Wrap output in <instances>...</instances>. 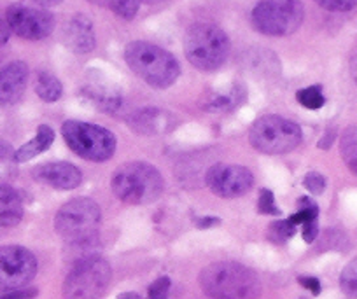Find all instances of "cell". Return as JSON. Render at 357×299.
Masks as SVG:
<instances>
[{
	"mask_svg": "<svg viewBox=\"0 0 357 299\" xmlns=\"http://www.w3.org/2000/svg\"><path fill=\"white\" fill-rule=\"evenodd\" d=\"M200 285L212 299H256L261 292L256 273L233 261L208 264L200 273Z\"/></svg>",
	"mask_w": 357,
	"mask_h": 299,
	"instance_id": "6da1fadb",
	"label": "cell"
},
{
	"mask_svg": "<svg viewBox=\"0 0 357 299\" xmlns=\"http://www.w3.org/2000/svg\"><path fill=\"white\" fill-rule=\"evenodd\" d=\"M125 61L137 77L153 88H170L181 75V65L170 51L146 43L133 40L125 47Z\"/></svg>",
	"mask_w": 357,
	"mask_h": 299,
	"instance_id": "7a4b0ae2",
	"label": "cell"
},
{
	"mask_svg": "<svg viewBox=\"0 0 357 299\" xmlns=\"http://www.w3.org/2000/svg\"><path fill=\"white\" fill-rule=\"evenodd\" d=\"M111 185L116 198L128 205L153 204L165 189L163 177L158 168L142 161L121 164L112 175Z\"/></svg>",
	"mask_w": 357,
	"mask_h": 299,
	"instance_id": "3957f363",
	"label": "cell"
},
{
	"mask_svg": "<svg viewBox=\"0 0 357 299\" xmlns=\"http://www.w3.org/2000/svg\"><path fill=\"white\" fill-rule=\"evenodd\" d=\"M184 54L198 70H218L228 60L229 39L218 25L197 23L188 29L184 37Z\"/></svg>",
	"mask_w": 357,
	"mask_h": 299,
	"instance_id": "277c9868",
	"label": "cell"
},
{
	"mask_svg": "<svg viewBox=\"0 0 357 299\" xmlns=\"http://www.w3.org/2000/svg\"><path fill=\"white\" fill-rule=\"evenodd\" d=\"M305 20L301 0H259L250 13L254 30L268 37H286L296 32Z\"/></svg>",
	"mask_w": 357,
	"mask_h": 299,
	"instance_id": "5b68a950",
	"label": "cell"
},
{
	"mask_svg": "<svg viewBox=\"0 0 357 299\" xmlns=\"http://www.w3.org/2000/svg\"><path fill=\"white\" fill-rule=\"evenodd\" d=\"M61 135L72 153L88 161H107L116 153V137L107 128L84 121H65Z\"/></svg>",
	"mask_w": 357,
	"mask_h": 299,
	"instance_id": "8992f818",
	"label": "cell"
},
{
	"mask_svg": "<svg viewBox=\"0 0 357 299\" xmlns=\"http://www.w3.org/2000/svg\"><path fill=\"white\" fill-rule=\"evenodd\" d=\"M111 266L100 256L72 264L63 282L65 299H100L111 284Z\"/></svg>",
	"mask_w": 357,
	"mask_h": 299,
	"instance_id": "52a82bcc",
	"label": "cell"
},
{
	"mask_svg": "<svg viewBox=\"0 0 357 299\" xmlns=\"http://www.w3.org/2000/svg\"><path fill=\"white\" fill-rule=\"evenodd\" d=\"M100 207L89 198H75L58 210L54 217L56 233L67 243L98 236L100 226Z\"/></svg>",
	"mask_w": 357,
	"mask_h": 299,
	"instance_id": "ba28073f",
	"label": "cell"
},
{
	"mask_svg": "<svg viewBox=\"0 0 357 299\" xmlns=\"http://www.w3.org/2000/svg\"><path fill=\"white\" fill-rule=\"evenodd\" d=\"M249 140L263 154H286L300 146L301 128L280 116H263L250 126Z\"/></svg>",
	"mask_w": 357,
	"mask_h": 299,
	"instance_id": "9c48e42d",
	"label": "cell"
},
{
	"mask_svg": "<svg viewBox=\"0 0 357 299\" xmlns=\"http://www.w3.org/2000/svg\"><path fill=\"white\" fill-rule=\"evenodd\" d=\"M37 273V259L20 245H0V294L23 289Z\"/></svg>",
	"mask_w": 357,
	"mask_h": 299,
	"instance_id": "30bf717a",
	"label": "cell"
},
{
	"mask_svg": "<svg viewBox=\"0 0 357 299\" xmlns=\"http://www.w3.org/2000/svg\"><path fill=\"white\" fill-rule=\"evenodd\" d=\"M9 30L25 40H43L54 29V16L43 8L11 4L6 11Z\"/></svg>",
	"mask_w": 357,
	"mask_h": 299,
	"instance_id": "8fae6325",
	"label": "cell"
},
{
	"mask_svg": "<svg viewBox=\"0 0 357 299\" xmlns=\"http://www.w3.org/2000/svg\"><path fill=\"white\" fill-rule=\"evenodd\" d=\"M208 189L221 198H236L249 192L254 185V175L242 164H212L205 175Z\"/></svg>",
	"mask_w": 357,
	"mask_h": 299,
	"instance_id": "7c38bea8",
	"label": "cell"
},
{
	"mask_svg": "<svg viewBox=\"0 0 357 299\" xmlns=\"http://www.w3.org/2000/svg\"><path fill=\"white\" fill-rule=\"evenodd\" d=\"M33 178L50 187L60 189V191H70L81 185L82 174L75 164L65 163V161H54V163H44L36 167L32 171Z\"/></svg>",
	"mask_w": 357,
	"mask_h": 299,
	"instance_id": "4fadbf2b",
	"label": "cell"
},
{
	"mask_svg": "<svg viewBox=\"0 0 357 299\" xmlns=\"http://www.w3.org/2000/svg\"><path fill=\"white\" fill-rule=\"evenodd\" d=\"M29 82V65L11 61L0 68V105H13L23 96Z\"/></svg>",
	"mask_w": 357,
	"mask_h": 299,
	"instance_id": "5bb4252c",
	"label": "cell"
},
{
	"mask_svg": "<svg viewBox=\"0 0 357 299\" xmlns=\"http://www.w3.org/2000/svg\"><path fill=\"white\" fill-rule=\"evenodd\" d=\"M63 40L68 49L77 54H88L97 46L93 22L86 15L72 16L70 22L65 25Z\"/></svg>",
	"mask_w": 357,
	"mask_h": 299,
	"instance_id": "9a60e30c",
	"label": "cell"
},
{
	"mask_svg": "<svg viewBox=\"0 0 357 299\" xmlns=\"http://www.w3.org/2000/svg\"><path fill=\"white\" fill-rule=\"evenodd\" d=\"M128 125L140 135H161L175 128V118L168 111L147 107L133 112L128 118Z\"/></svg>",
	"mask_w": 357,
	"mask_h": 299,
	"instance_id": "2e32d148",
	"label": "cell"
},
{
	"mask_svg": "<svg viewBox=\"0 0 357 299\" xmlns=\"http://www.w3.org/2000/svg\"><path fill=\"white\" fill-rule=\"evenodd\" d=\"M23 219L22 194L11 185H0V228H11Z\"/></svg>",
	"mask_w": 357,
	"mask_h": 299,
	"instance_id": "e0dca14e",
	"label": "cell"
},
{
	"mask_svg": "<svg viewBox=\"0 0 357 299\" xmlns=\"http://www.w3.org/2000/svg\"><path fill=\"white\" fill-rule=\"evenodd\" d=\"M53 140H54L53 130H51L47 125H40L39 128H37L36 137L16 151V161H18V163H25V161L33 160V158L39 156L40 153L50 149Z\"/></svg>",
	"mask_w": 357,
	"mask_h": 299,
	"instance_id": "ac0fdd59",
	"label": "cell"
},
{
	"mask_svg": "<svg viewBox=\"0 0 357 299\" xmlns=\"http://www.w3.org/2000/svg\"><path fill=\"white\" fill-rule=\"evenodd\" d=\"M82 93H84V95L88 96V100H91V102H93V104L97 105L100 111L111 112V114L118 112L119 107H121V104H123L121 95L111 88H102V86H88V88L82 89Z\"/></svg>",
	"mask_w": 357,
	"mask_h": 299,
	"instance_id": "d6986e66",
	"label": "cell"
},
{
	"mask_svg": "<svg viewBox=\"0 0 357 299\" xmlns=\"http://www.w3.org/2000/svg\"><path fill=\"white\" fill-rule=\"evenodd\" d=\"M36 93L43 102L53 104L56 100H60L61 93H63V86H61L60 79L53 75L51 72L40 70L36 75Z\"/></svg>",
	"mask_w": 357,
	"mask_h": 299,
	"instance_id": "ffe728a7",
	"label": "cell"
},
{
	"mask_svg": "<svg viewBox=\"0 0 357 299\" xmlns=\"http://www.w3.org/2000/svg\"><path fill=\"white\" fill-rule=\"evenodd\" d=\"M18 174V161L16 151L11 144L0 140V185H9Z\"/></svg>",
	"mask_w": 357,
	"mask_h": 299,
	"instance_id": "44dd1931",
	"label": "cell"
},
{
	"mask_svg": "<svg viewBox=\"0 0 357 299\" xmlns=\"http://www.w3.org/2000/svg\"><path fill=\"white\" fill-rule=\"evenodd\" d=\"M340 153L347 168L357 177V125L349 126L340 139Z\"/></svg>",
	"mask_w": 357,
	"mask_h": 299,
	"instance_id": "7402d4cb",
	"label": "cell"
},
{
	"mask_svg": "<svg viewBox=\"0 0 357 299\" xmlns=\"http://www.w3.org/2000/svg\"><path fill=\"white\" fill-rule=\"evenodd\" d=\"M296 100L298 104L305 109H310V111H319V109L324 107L326 96L322 93L321 84L308 86V88H301L296 91Z\"/></svg>",
	"mask_w": 357,
	"mask_h": 299,
	"instance_id": "603a6c76",
	"label": "cell"
},
{
	"mask_svg": "<svg viewBox=\"0 0 357 299\" xmlns=\"http://www.w3.org/2000/svg\"><path fill=\"white\" fill-rule=\"evenodd\" d=\"M340 287L350 299H357V257H354L340 275Z\"/></svg>",
	"mask_w": 357,
	"mask_h": 299,
	"instance_id": "cb8c5ba5",
	"label": "cell"
},
{
	"mask_svg": "<svg viewBox=\"0 0 357 299\" xmlns=\"http://www.w3.org/2000/svg\"><path fill=\"white\" fill-rule=\"evenodd\" d=\"M298 205H300V210L289 217V221L293 222L294 226L307 224V222L317 221L319 207L314 204V201H312L310 198H307V196H305V198H301L300 201H298Z\"/></svg>",
	"mask_w": 357,
	"mask_h": 299,
	"instance_id": "d4e9b609",
	"label": "cell"
},
{
	"mask_svg": "<svg viewBox=\"0 0 357 299\" xmlns=\"http://www.w3.org/2000/svg\"><path fill=\"white\" fill-rule=\"evenodd\" d=\"M107 8H111L119 18L133 20L140 9V0H107Z\"/></svg>",
	"mask_w": 357,
	"mask_h": 299,
	"instance_id": "484cf974",
	"label": "cell"
},
{
	"mask_svg": "<svg viewBox=\"0 0 357 299\" xmlns=\"http://www.w3.org/2000/svg\"><path fill=\"white\" fill-rule=\"evenodd\" d=\"M294 233H296V226L286 219V221H277L270 226V231H268V236L270 240L275 243H284L286 240L293 238Z\"/></svg>",
	"mask_w": 357,
	"mask_h": 299,
	"instance_id": "4316f807",
	"label": "cell"
},
{
	"mask_svg": "<svg viewBox=\"0 0 357 299\" xmlns=\"http://www.w3.org/2000/svg\"><path fill=\"white\" fill-rule=\"evenodd\" d=\"M257 210L266 215H280V208L275 204V196L270 189H261L259 201H257Z\"/></svg>",
	"mask_w": 357,
	"mask_h": 299,
	"instance_id": "83f0119b",
	"label": "cell"
},
{
	"mask_svg": "<svg viewBox=\"0 0 357 299\" xmlns=\"http://www.w3.org/2000/svg\"><path fill=\"white\" fill-rule=\"evenodd\" d=\"M314 2L331 13H347L357 8V0H314Z\"/></svg>",
	"mask_w": 357,
	"mask_h": 299,
	"instance_id": "f1b7e54d",
	"label": "cell"
},
{
	"mask_svg": "<svg viewBox=\"0 0 357 299\" xmlns=\"http://www.w3.org/2000/svg\"><path fill=\"white\" fill-rule=\"evenodd\" d=\"M303 185L308 189V192H312V194H315V196L322 194L326 189L324 175L317 174V171H310V174L305 175Z\"/></svg>",
	"mask_w": 357,
	"mask_h": 299,
	"instance_id": "f546056e",
	"label": "cell"
},
{
	"mask_svg": "<svg viewBox=\"0 0 357 299\" xmlns=\"http://www.w3.org/2000/svg\"><path fill=\"white\" fill-rule=\"evenodd\" d=\"M236 102H238V100H236V91H233L231 95L215 96V98H212L207 104V109L208 111L221 112V111H226V109L236 107Z\"/></svg>",
	"mask_w": 357,
	"mask_h": 299,
	"instance_id": "4dcf8cb0",
	"label": "cell"
},
{
	"mask_svg": "<svg viewBox=\"0 0 357 299\" xmlns=\"http://www.w3.org/2000/svg\"><path fill=\"white\" fill-rule=\"evenodd\" d=\"M168 292H170V278L160 277L149 285L147 294H149V299H167Z\"/></svg>",
	"mask_w": 357,
	"mask_h": 299,
	"instance_id": "1f68e13d",
	"label": "cell"
},
{
	"mask_svg": "<svg viewBox=\"0 0 357 299\" xmlns=\"http://www.w3.org/2000/svg\"><path fill=\"white\" fill-rule=\"evenodd\" d=\"M37 294H39L37 289H16L0 294V299H33L37 298Z\"/></svg>",
	"mask_w": 357,
	"mask_h": 299,
	"instance_id": "d6a6232c",
	"label": "cell"
},
{
	"mask_svg": "<svg viewBox=\"0 0 357 299\" xmlns=\"http://www.w3.org/2000/svg\"><path fill=\"white\" fill-rule=\"evenodd\" d=\"M298 282H300V285H303L305 289H308V291L312 292L314 296H319L321 294V282H319V278L315 277H298Z\"/></svg>",
	"mask_w": 357,
	"mask_h": 299,
	"instance_id": "836d02e7",
	"label": "cell"
},
{
	"mask_svg": "<svg viewBox=\"0 0 357 299\" xmlns=\"http://www.w3.org/2000/svg\"><path fill=\"white\" fill-rule=\"evenodd\" d=\"M319 235V224L317 221H312V222H307V224H303V240L307 243H312L315 238H317Z\"/></svg>",
	"mask_w": 357,
	"mask_h": 299,
	"instance_id": "e575fe53",
	"label": "cell"
},
{
	"mask_svg": "<svg viewBox=\"0 0 357 299\" xmlns=\"http://www.w3.org/2000/svg\"><path fill=\"white\" fill-rule=\"evenodd\" d=\"M195 224H197V228H200V229L212 228V226L219 224V219L218 217H200V219H195Z\"/></svg>",
	"mask_w": 357,
	"mask_h": 299,
	"instance_id": "d590c367",
	"label": "cell"
},
{
	"mask_svg": "<svg viewBox=\"0 0 357 299\" xmlns=\"http://www.w3.org/2000/svg\"><path fill=\"white\" fill-rule=\"evenodd\" d=\"M9 36H11V30H9L8 23L4 20H0V46H4L8 43Z\"/></svg>",
	"mask_w": 357,
	"mask_h": 299,
	"instance_id": "8d00e7d4",
	"label": "cell"
},
{
	"mask_svg": "<svg viewBox=\"0 0 357 299\" xmlns=\"http://www.w3.org/2000/svg\"><path fill=\"white\" fill-rule=\"evenodd\" d=\"M333 139H335V132H333V130H329V132L322 137L321 142H319V147H321V149H329V146L333 144Z\"/></svg>",
	"mask_w": 357,
	"mask_h": 299,
	"instance_id": "74e56055",
	"label": "cell"
},
{
	"mask_svg": "<svg viewBox=\"0 0 357 299\" xmlns=\"http://www.w3.org/2000/svg\"><path fill=\"white\" fill-rule=\"evenodd\" d=\"M32 2L37 6H43V8H53V6L61 4L63 0H32Z\"/></svg>",
	"mask_w": 357,
	"mask_h": 299,
	"instance_id": "f35d334b",
	"label": "cell"
},
{
	"mask_svg": "<svg viewBox=\"0 0 357 299\" xmlns=\"http://www.w3.org/2000/svg\"><path fill=\"white\" fill-rule=\"evenodd\" d=\"M118 299H142L139 294L135 292H125V294H119Z\"/></svg>",
	"mask_w": 357,
	"mask_h": 299,
	"instance_id": "ab89813d",
	"label": "cell"
},
{
	"mask_svg": "<svg viewBox=\"0 0 357 299\" xmlns=\"http://www.w3.org/2000/svg\"><path fill=\"white\" fill-rule=\"evenodd\" d=\"M161 2H167V0H140V4H161Z\"/></svg>",
	"mask_w": 357,
	"mask_h": 299,
	"instance_id": "60d3db41",
	"label": "cell"
},
{
	"mask_svg": "<svg viewBox=\"0 0 357 299\" xmlns=\"http://www.w3.org/2000/svg\"><path fill=\"white\" fill-rule=\"evenodd\" d=\"M354 77H356V81H357V67L354 68Z\"/></svg>",
	"mask_w": 357,
	"mask_h": 299,
	"instance_id": "b9f144b4",
	"label": "cell"
}]
</instances>
